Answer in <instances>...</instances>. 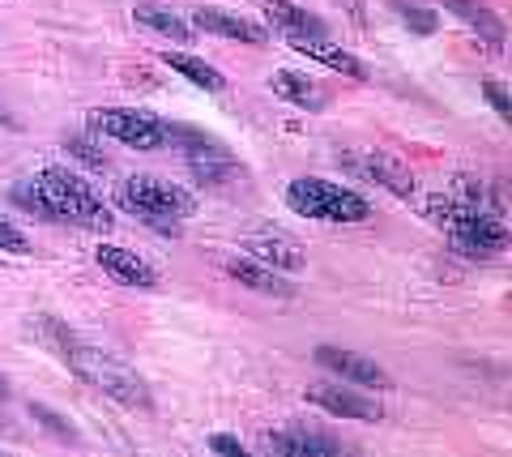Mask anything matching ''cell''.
I'll list each match as a JSON object with an SVG mask.
<instances>
[{
  "label": "cell",
  "mask_w": 512,
  "mask_h": 457,
  "mask_svg": "<svg viewBox=\"0 0 512 457\" xmlns=\"http://www.w3.org/2000/svg\"><path fill=\"white\" fill-rule=\"evenodd\" d=\"M431 223L448 231V240L457 244V252H466L474 261H491L508 248V231L504 223L483 206H470V201H457L453 193H436L427 201Z\"/></svg>",
  "instance_id": "cell-1"
},
{
  "label": "cell",
  "mask_w": 512,
  "mask_h": 457,
  "mask_svg": "<svg viewBox=\"0 0 512 457\" xmlns=\"http://www.w3.org/2000/svg\"><path fill=\"white\" fill-rule=\"evenodd\" d=\"M43 197L56 206L60 223H73V227H86V231H111L116 227V218H111V210L103 206V197L94 193V188L86 184V176H77V171L69 167H43L39 180Z\"/></svg>",
  "instance_id": "cell-2"
},
{
  "label": "cell",
  "mask_w": 512,
  "mask_h": 457,
  "mask_svg": "<svg viewBox=\"0 0 512 457\" xmlns=\"http://www.w3.org/2000/svg\"><path fill=\"white\" fill-rule=\"evenodd\" d=\"M116 206L128 210V214H137V218H146L150 227L158 231H180L175 227V218H188L192 214V193H184L180 184H171L163 176H128L120 188H116Z\"/></svg>",
  "instance_id": "cell-3"
},
{
  "label": "cell",
  "mask_w": 512,
  "mask_h": 457,
  "mask_svg": "<svg viewBox=\"0 0 512 457\" xmlns=\"http://www.w3.org/2000/svg\"><path fill=\"white\" fill-rule=\"evenodd\" d=\"M64 368H73L86 385L103 389L107 398H116L120 406H128V411H146V406H150L146 381H141L137 372H128L124 364H116L111 355L86 346V342H73V346H69V355H64Z\"/></svg>",
  "instance_id": "cell-4"
},
{
  "label": "cell",
  "mask_w": 512,
  "mask_h": 457,
  "mask_svg": "<svg viewBox=\"0 0 512 457\" xmlns=\"http://www.w3.org/2000/svg\"><path fill=\"white\" fill-rule=\"evenodd\" d=\"M286 206L303 218H316V223H367L372 218V206L355 193V188L303 176L286 184Z\"/></svg>",
  "instance_id": "cell-5"
},
{
  "label": "cell",
  "mask_w": 512,
  "mask_h": 457,
  "mask_svg": "<svg viewBox=\"0 0 512 457\" xmlns=\"http://www.w3.org/2000/svg\"><path fill=\"white\" fill-rule=\"evenodd\" d=\"M90 129L116 137L128 150H163L167 141V124L150 112H137V107H99V112H90Z\"/></svg>",
  "instance_id": "cell-6"
},
{
  "label": "cell",
  "mask_w": 512,
  "mask_h": 457,
  "mask_svg": "<svg viewBox=\"0 0 512 457\" xmlns=\"http://www.w3.org/2000/svg\"><path fill=\"white\" fill-rule=\"evenodd\" d=\"M308 393V402L320 406L325 415L333 419H359V423H380L384 411L376 398H363L359 389H338V385H308L303 389Z\"/></svg>",
  "instance_id": "cell-7"
},
{
  "label": "cell",
  "mask_w": 512,
  "mask_h": 457,
  "mask_svg": "<svg viewBox=\"0 0 512 457\" xmlns=\"http://www.w3.org/2000/svg\"><path fill=\"white\" fill-rule=\"evenodd\" d=\"M316 364L320 368H329V372H338L342 381H355L363 389H389V372H384L376 359H367V355H355V351H342V346H316Z\"/></svg>",
  "instance_id": "cell-8"
},
{
  "label": "cell",
  "mask_w": 512,
  "mask_h": 457,
  "mask_svg": "<svg viewBox=\"0 0 512 457\" xmlns=\"http://www.w3.org/2000/svg\"><path fill=\"white\" fill-rule=\"evenodd\" d=\"M99 265L103 270L116 278V282H124V287H141V291H154L158 287V270L146 261V257H137L133 248H120V244H99Z\"/></svg>",
  "instance_id": "cell-9"
},
{
  "label": "cell",
  "mask_w": 512,
  "mask_h": 457,
  "mask_svg": "<svg viewBox=\"0 0 512 457\" xmlns=\"http://www.w3.org/2000/svg\"><path fill=\"white\" fill-rule=\"evenodd\" d=\"M244 257L269 265V270H303V248L295 240H286V235H248L244 240Z\"/></svg>",
  "instance_id": "cell-10"
},
{
  "label": "cell",
  "mask_w": 512,
  "mask_h": 457,
  "mask_svg": "<svg viewBox=\"0 0 512 457\" xmlns=\"http://www.w3.org/2000/svg\"><path fill=\"white\" fill-rule=\"evenodd\" d=\"M350 171H359L363 180H376L380 188H389L393 197H414V176L410 167H402L397 159H389V154H367V159H355L350 163Z\"/></svg>",
  "instance_id": "cell-11"
},
{
  "label": "cell",
  "mask_w": 512,
  "mask_h": 457,
  "mask_svg": "<svg viewBox=\"0 0 512 457\" xmlns=\"http://www.w3.org/2000/svg\"><path fill=\"white\" fill-rule=\"evenodd\" d=\"M192 22H197L201 30H210V35H222V39H239V43H265V30L244 22L239 13L231 9H218V5H205L192 13Z\"/></svg>",
  "instance_id": "cell-12"
},
{
  "label": "cell",
  "mask_w": 512,
  "mask_h": 457,
  "mask_svg": "<svg viewBox=\"0 0 512 457\" xmlns=\"http://www.w3.org/2000/svg\"><path fill=\"white\" fill-rule=\"evenodd\" d=\"M295 47V52H303V56H312V60H320L325 69H333V73H346V77H355V82H363V65L350 52H342L338 43H329V35H303V39H286Z\"/></svg>",
  "instance_id": "cell-13"
},
{
  "label": "cell",
  "mask_w": 512,
  "mask_h": 457,
  "mask_svg": "<svg viewBox=\"0 0 512 457\" xmlns=\"http://www.w3.org/2000/svg\"><path fill=\"white\" fill-rule=\"evenodd\" d=\"M261 449L265 453H338L342 445L333 436H320V432H308V428H286V432H269L261 436Z\"/></svg>",
  "instance_id": "cell-14"
},
{
  "label": "cell",
  "mask_w": 512,
  "mask_h": 457,
  "mask_svg": "<svg viewBox=\"0 0 512 457\" xmlns=\"http://www.w3.org/2000/svg\"><path fill=\"white\" fill-rule=\"evenodd\" d=\"M227 274L239 282V287H248L256 295H278V299H291V287L278 278V270H269V265L252 261V257H231L227 261Z\"/></svg>",
  "instance_id": "cell-15"
},
{
  "label": "cell",
  "mask_w": 512,
  "mask_h": 457,
  "mask_svg": "<svg viewBox=\"0 0 512 457\" xmlns=\"http://www.w3.org/2000/svg\"><path fill=\"white\" fill-rule=\"evenodd\" d=\"M265 18L269 26H278L286 39H303V35H325V22L312 18L308 9L291 5V0H269L265 5Z\"/></svg>",
  "instance_id": "cell-16"
},
{
  "label": "cell",
  "mask_w": 512,
  "mask_h": 457,
  "mask_svg": "<svg viewBox=\"0 0 512 457\" xmlns=\"http://www.w3.org/2000/svg\"><path fill=\"white\" fill-rule=\"evenodd\" d=\"M269 86H274L278 99L303 107V112H320V107H325V94L312 86V77H303L295 69H278L274 77H269Z\"/></svg>",
  "instance_id": "cell-17"
},
{
  "label": "cell",
  "mask_w": 512,
  "mask_h": 457,
  "mask_svg": "<svg viewBox=\"0 0 512 457\" xmlns=\"http://www.w3.org/2000/svg\"><path fill=\"white\" fill-rule=\"evenodd\" d=\"M444 9H448V13H457V18L466 22V26H474L478 35H483V39L495 47V52H500V43H504V26L491 18V9H487V5H478V0H444Z\"/></svg>",
  "instance_id": "cell-18"
},
{
  "label": "cell",
  "mask_w": 512,
  "mask_h": 457,
  "mask_svg": "<svg viewBox=\"0 0 512 457\" xmlns=\"http://www.w3.org/2000/svg\"><path fill=\"white\" fill-rule=\"evenodd\" d=\"M158 56H163V65H171L175 73H184L192 86H201V90H210V94H218L222 86H227V77H222L214 65L197 60V56H184V52H158Z\"/></svg>",
  "instance_id": "cell-19"
},
{
  "label": "cell",
  "mask_w": 512,
  "mask_h": 457,
  "mask_svg": "<svg viewBox=\"0 0 512 457\" xmlns=\"http://www.w3.org/2000/svg\"><path fill=\"white\" fill-rule=\"evenodd\" d=\"M133 18H137V22H146L150 30H158V35L175 39V43H188V39H192V26H188L184 18H175V13L163 9V5H137V9H133Z\"/></svg>",
  "instance_id": "cell-20"
},
{
  "label": "cell",
  "mask_w": 512,
  "mask_h": 457,
  "mask_svg": "<svg viewBox=\"0 0 512 457\" xmlns=\"http://www.w3.org/2000/svg\"><path fill=\"white\" fill-rule=\"evenodd\" d=\"M13 201L26 210V214H39V218H47V223H60V214H56V206L43 197V188L35 184V180H26V184H13Z\"/></svg>",
  "instance_id": "cell-21"
},
{
  "label": "cell",
  "mask_w": 512,
  "mask_h": 457,
  "mask_svg": "<svg viewBox=\"0 0 512 457\" xmlns=\"http://www.w3.org/2000/svg\"><path fill=\"white\" fill-rule=\"evenodd\" d=\"M64 150H69L77 163H86L90 171H99V176H103V171H111V163L103 159V154H99V146H94L90 137H69V141H64Z\"/></svg>",
  "instance_id": "cell-22"
},
{
  "label": "cell",
  "mask_w": 512,
  "mask_h": 457,
  "mask_svg": "<svg viewBox=\"0 0 512 457\" xmlns=\"http://www.w3.org/2000/svg\"><path fill=\"white\" fill-rule=\"evenodd\" d=\"M30 415H35V419H39V423H43V428L52 432V436H60V440H73V445H77V432L69 428V419H64V415L47 411V406H39V402H30Z\"/></svg>",
  "instance_id": "cell-23"
},
{
  "label": "cell",
  "mask_w": 512,
  "mask_h": 457,
  "mask_svg": "<svg viewBox=\"0 0 512 457\" xmlns=\"http://www.w3.org/2000/svg\"><path fill=\"white\" fill-rule=\"evenodd\" d=\"M0 252H13V257H30V240L22 227H13L9 218H0Z\"/></svg>",
  "instance_id": "cell-24"
},
{
  "label": "cell",
  "mask_w": 512,
  "mask_h": 457,
  "mask_svg": "<svg viewBox=\"0 0 512 457\" xmlns=\"http://www.w3.org/2000/svg\"><path fill=\"white\" fill-rule=\"evenodd\" d=\"M483 94H487V103L495 107V112H500V116H512V103H508V94L500 90V86H495V82H487L483 86Z\"/></svg>",
  "instance_id": "cell-25"
},
{
  "label": "cell",
  "mask_w": 512,
  "mask_h": 457,
  "mask_svg": "<svg viewBox=\"0 0 512 457\" xmlns=\"http://www.w3.org/2000/svg\"><path fill=\"white\" fill-rule=\"evenodd\" d=\"M406 26L423 30V35H431V30H436V18H427V9H406Z\"/></svg>",
  "instance_id": "cell-26"
},
{
  "label": "cell",
  "mask_w": 512,
  "mask_h": 457,
  "mask_svg": "<svg viewBox=\"0 0 512 457\" xmlns=\"http://www.w3.org/2000/svg\"><path fill=\"white\" fill-rule=\"evenodd\" d=\"M210 449L214 453H231V457H244V445L235 436H210Z\"/></svg>",
  "instance_id": "cell-27"
},
{
  "label": "cell",
  "mask_w": 512,
  "mask_h": 457,
  "mask_svg": "<svg viewBox=\"0 0 512 457\" xmlns=\"http://www.w3.org/2000/svg\"><path fill=\"white\" fill-rule=\"evenodd\" d=\"M5 398H9V376L0 372V402H5Z\"/></svg>",
  "instance_id": "cell-28"
},
{
  "label": "cell",
  "mask_w": 512,
  "mask_h": 457,
  "mask_svg": "<svg viewBox=\"0 0 512 457\" xmlns=\"http://www.w3.org/2000/svg\"><path fill=\"white\" fill-rule=\"evenodd\" d=\"M0 124H9V129H13V116L5 112V107H0Z\"/></svg>",
  "instance_id": "cell-29"
}]
</instances>
